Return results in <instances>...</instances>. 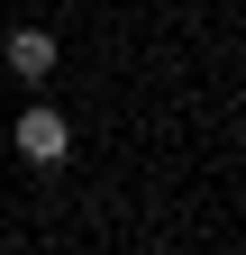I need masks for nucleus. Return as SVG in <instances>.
<instances>
[{
    "label": "nucleus",
    "mask_w": 246,
    "mask_h": 255,
    "mask_svg": "<svg viewBox=\"0 0 246 255\" xmlns=\"http://www.w3.org/2000/svg\"><path fill=\"white\" fill-rule=\"evenodd\" d=\"M9 146H18V164H37V173H55L73 155V119L55 110V101H27L18 119H9Z\"/></svg>",
    "instance_id": "1"
},
{
    "label": "nucleus",
    "mask_w": 246,
    "mask_h": 255,
    "mask_svg": "<svg viewBox=\"0 0 246 255\" xmlns=\"http://www.w3.org/2000/svg\"><path fill=\"white\" fill-rule=\"evenodd\" d=\"M0 55H9V73H18L27 91H37V82L55 73V55H64V46H55V37H46V27H18V37H9V46H0Z\"/></svg>",
    "instance_id": "2"
}]
</instances>
